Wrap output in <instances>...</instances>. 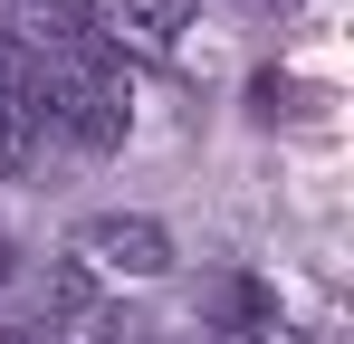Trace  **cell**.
<instances>
[{"label": "cell", "instance_id": "6da1fadb", "mask_svg": "<svg viewBox=\"0 0 354 344\" xmlns=\"http://www.w3.org/2000/svg\"><path fill=\"white\" fill-rule=\"evenodd\" d=\"M39 124H58L77 153H115L124 144V86L96 77L86 57H48L39 67Z\"/></svg>", "mask_w": 354, "mask_h": 344}, {"label": "cell", "instance_id": "7a4b0ae2", "mask_svg": "<svg viewBox=\"0 0 354 344\" xmlns=\"http://www.w3.org/2000/svg\"><path fill=\"white\" fill-rule=\"evenodd\" d=\"M77 249L106 258V268H124V278H163V268H173V239H163L153 220H124V211L86 220V229H77Z\"/></svg>", "mask_w": 354, "mask_h": 344}, {"label": "cell", "instance_id": "3957f363", "mask_svg": "<svg viewBox=\"0 0 354 344\" xmlns=\"http://www.w3.org/2000/svg\"><path fill=\"white\" fill-rule=\"evenodd\" d=\"M39 144V57L0 48V172Z\"/></svg>", "mask_w": 354, "mask_h": 344}, {"label": "cell", "instance_id": "277c9868", "mask_svg": "<svg viewBox=\"0 0 354 344\" xmlns=\"http://www.w3.org/2000/svg\"><path fill=\"white\" fill-rule=\"evenodd\" d=\"M115 39H134V48H173L182 19H192V0H86Z\"/></svg>", "mask_w": 354, "mask_h": 344}, {"label": "cell", "instance_id": "5b68a950", "mask_svg": "<svg viewBox=\"0 0 354 344\" xmlns=\"http://www.w3.org/2000/svg\"><path fill=\"white\" fill-rule=\"evenodd\" d=\"M0 278H10V239H0Z\"/></svg>", "mask_w": 354, "mask_h": 344}]
</instances>
